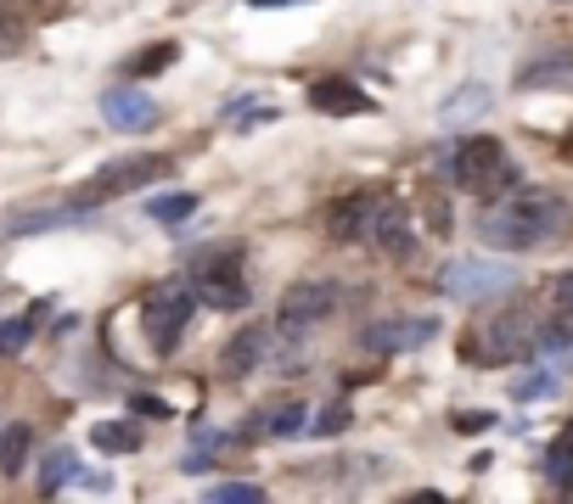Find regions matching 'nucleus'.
Segmentation results:
<instances>
[{
	"label": "nucleus",
	"instance_id": "obj_22",
	"mask_svg": "<svg viewBox=\"0 0 573 504\" xmlns=\"http://www.w3.org/2000/svg\"><path fill=\"white\" fill-rule=\"evenodd\" d=\"M29 437H34V426H23V421H12V426H0V471H23V454H29Z\"/></svg>",
	"mask_w": 573,
	"mask_h": 504
},
{
	"label": "nucleus",
	"instance_id": "obj_17",
	"mask_svg": "<svg viewBox=\"0 0 573 504\" xmlns=\"http://www.w3.org/2000/svg\"><path fill=\"white\" fill-rule=\"evenodd\" d=\"M90 443L102 454H135L141 448V426L135 421H102V426H90Z\"/></svg>",
	"mask_w": 573,
	"mask_h": 504
},
{
	"label": "nucleus",
	"instance_id": "obj_31",
	"mask_svg": "<svg viewBox=\"0 0 573 504\" xmlns=\"http://www.w3.org/2000/svg\"><path fill=\"white\" fill-rule=\"evenodd\" d=\"M551 297H557L562 320H573V275H557V280H551Z\"/></svg>",
	"mask_w": 573,
	"mask_h": 504
},
{
	"label": "nucleus",
	"instance_id": "obj_23",
	"mask_svg": "<svg viewBox=\"0 0 573 504\" xmlns=\"http://www.w3.org/2000/svg\"><path fill=\"white\" fill-rule=\"evenodd\" d=\"M304 426H310V410H304V403H281V410L265 415V432H270V437H299Z\"/></svg>",
	"mask_w": 573,
	"mask_h": 504
},
{
	"label": "nucleus",
	"instance_id": "obj_10",
	"mask_svg": "<svg viewBox=\"0 0 573 504\" xmlns=\"http://www.w3.org/2000/svg\"><path fill=\"white\" fill-rule=\"evenodd\" d=\"M366 241H377V252H389V259H411L416 236H411V214H405V202H400V196H377Z\"/></svg>",
	"mask_w": 573,
	"mask_h": 504
},
{
	"label": "nucleus",
	"instance_id": "obj_14",
	"mask_svg": "<svg viewBox=\"0 0 573 504\" xmlns=\"http://www.w3.org/2000/svg\"><path fill=\"white\" fill-rule=\"evenodd\" d=\"M517 90H573V50H546V57L523 62Z\"/></svg>",
	"mask_w": 573,
	"mask_h": 504
},
{
	"label": "nucleus",
	"instance_id": "obj_5",
	"mask_svg": "<svg viewBox=\"0 0 573 504\" xmlns=\"http://www.w3.org/2000/svg\"><path fill=\"white\" fill-rule=\"evenodd\" d=\"M169 174V158H158V151H147V158H119V163H102L79 191H74V208H102V202L113 196H130V191H147Z\"/></svg>",
	"mask_w": 573,
	"mask_h": 504
},
{
	"label": "nucleus",
	"instance_id": "obj_21",
	"mask_svg": "<svg viewBox=\"0 0 573 504\" xmlns=\"http://www.w3.org/2000/svg\"><path fill=\"white\" fill-rule=\"evenodd\" d=\"M175 57H180V45H175V39H158V45H147V50H135V57L124 62V73L147 79V73H164V68H169Z\"/></svg>",
	"mask_w": 573,
	"mask_h": 504
},
{
	"label": "nucleus",
	"instance_id": "obj_6",
	"mask_svg": "<svg viewBox=\"0 0 573 504\" xmlns=\"http://www.w3.org/2000/svg\"><path fill=\"white\" fill-rule=\"evenodd\" d=\"M523 275H517V264H501V259H456V264H445L439 270V291L450 297V302H478V297H501V291H512Z\"/></svg>",
	"mask_w": 573,
	"mask_h": 504
},
{
	"label": "nucleus",
	"instance_id": "obj_3",
	"mask_svg": "<svg viewBox=\"0 0 573 504\" xmlns=\"http://www.w3.org/2000/svg\"><path fill=\"white\" fill-rule=\"evenodd\" d=\"M535 314L523 309V302H506V309H490L484 320H478L472 331H467V359L472 365H517L523 353L535 347Z\"/></svg>",
	"mask_w": 573,
	"mask_h": 504
},
{
	"label": "nucleus",
	"instance_id": "obj_33",
	"mask_svg": "<svg viewBox=\"0 0 573 504\" xmlns=\"http://www.w3.org/2000/svg\"><path fill=\"white\" fill-rule=\"evenodd\" d=\"M248 7H299V0H248Z\"/></svg>",
	"mask_w": 573,
	"mask_h": 504
},
{
	"label": "nucleus",
	"instance_id": "obj_1",
	"mask_svg": "<svg viewBox=\"0 0 573 504\" xmlns=\"http://www.w3.org/2000/svg\"><path fill=\"white\" fill-rule=\"evenodd\" d=\"M439 169H445V180H456L467 196H478V202H501V196H512L517 185H523V169H517V158L495 140V135H478V140H461V146H450L445 158H439Z\"/></svg>",
	"mask_w": 573,
	"mask_h": 504
},
{
	"label": "nucleus",
	"instance_id": "obj_29",
	"mask_svg": "<svg viewBox=\"0 0 573 504\" xmlns=\"http://www.w3.org/2000/svg\"><path fill=\"white\" fill-rule=\"evenodd\" d=\"M344 426H349V403H332V410H321V421H315L310 432L332 437V432H344Z\"/></svg>",
	"mask_w": 573,
	"mask_h": 504
},
{
	"label": "nucleus",
	"instance_id": "obj_34",
	"mask_svg": "<svg viewBox=\"0 0 573 504\" xmlns=\"http://www.w3.org/2000/svg\"><path fill=\"white\" fill-rule=\"evenodd\" d=\"M568 163H573V140H568Z\"/></svg>",
	"mask_w": 573,
	"mask_h": 504
},
{
	"label": "nucleus",
	"instance_id": "obj_16",
	"mask_svg": "<svg viewBox=\"0 0 573 504\" xmlns=\"http://www.w3.org/2000/svg\"><path fill=\"white\" fill-rule=\"evenodd\" d=\"M371 208H377V196H344V202H332V214H326L332 241H366Z\"/></svg>",
	"mask_w": 573,
	"mask_h": 504
},
{
	"label": "nucleus",
	"instance_id": "obj_30",
	"mask_svg": "<svg viewBox=\"0 0 573 504\" xmlns=\"http://www.w3.org/2000/svg\"><path fill=\"white\" fill-rule=\"evenodd\" d=\"M490 426H501L490 410H461V415H456V432H490Z\"/></svg>",
	"mask_w": 573,
	"mask_h": 504
},
{
	"label": "nucleus",
	"instance_id": "obj_26",
	"mask_svg": "<svg viewBox=\"0 0 573 504\" xmlns=\"http://www.w3.org/2000/svg\"><path fill=\"white\" fill-rule=\"evenodd\" d=\"M34 320H40V309L23 314V320H0V353H23L29 336H34Z\"/></svg>",
	"mask_w": 573,
	"mask_h": 504
},
{
	"label": "nucleus",
	"instance_id": "obj_9",
	"mask_svg": "<svg viewBox=\"0 0 573 504\" xmlns=\"http://www.w3.org/2000/svg\"><path fill=\"white\" fill-rule=\"evenodd\" d=\"M102 118H108V129H119V135H147V129H158V118H164V107L147 95V90H135V84H113L108 95H102Z\"/></svg>",
	"mask_w": 573,
	"mask_h": 504
},
{
	"label": "nucleus",
	"instance_id": "obj_19",
	"mask_svg": "<svg viewBox=\"0 0 573 504\" xmlns=\"http://www.w3.org/2000/svg\"><path fill=\"white\" fill-rule=\"evenodd\" d=\"M74 477H79L74 448H52V454H45V471H40V493H63Z\"/></svg>",
	"mask_w": 573,
	"mask_h": 504
},
{
	"label": "nucleus",
	"instance_id": "obj_25",
	"mask_svg": "<svg viewBox=\"0 0 573 504\" xmlns=\"http://www.w3.org/2000/svg\"><path fill=\"white\" fill-rule=\"evenodd\" d=\"M535 347L551 353L557 365H573V325H546V331H535Z\"/></svg>",
	"mask_w": 573,
	"mask_h": 504
},
{
	"label": "nucleus",
	"instance_id": "obj_20",
	"mask_svg": "<svg viewBox=\"0 0 573 504\" xmlns=\"http://www.w3.org/2000/svg\"><path fill=\"white\" fill-rule=\"evenodd\" d=\"M546 477H551L557 488H573V421H568L562 437L546 448Z\"/></svg>",
	"mask_w": 573,
	"mask_h": 504
},
{
	"label": "nucleus",
	"instance_id": "obj_24",
	"mask_svg": "<svg viewBox=\"0 0 573 504\" xmlns=\"http://www.w3.org/2000/svg\"><path fill=\"white\" fill-rule=\"evenodd\" d=\"M557 370H529V376H523V381H512V398L517 403H540V398H557Z\"/></svg>",
	"mask_w": 573,
	"mask_h": 504
},
{
	"label": "nucleus",
	"instance_id": "obj_7",
	"mask_svg": "<svg viewBox=\"0 0 573 504\" xmlns=\"http://www.w3.org/2000/svg\"><path fill=\"white\" fill-rule=\"evenodd\" d=\"M191 309H198V291H186L180 280H169V286H153V291H147V302H141V325H147V336H153V347H158V353H169V347L186 336Z\"/></svg>",
	"mask_w": 573,
	"mask_h": 504
},
{
	"label": "nucleus",
	"instance_id": "obj_15",
	"mask_svg": "<svg viewBox=\"0 0 573 504\" xmlns=\"http://www.w3.org/2000/svg\"><path fill=\"white\" fill-rule=\"evenodd\" d=\"M490 84H461V90H450L445 101H439V129H467L472 118H484L490 113Z\"/></svg>",
	"mask_w": 573,
	"mask_h": 504
},
{
	"label": "nucleus",
	"instance_id": "obj_12",
	"mask_svg": "<svg viewBox=\"0 0 573 504\" xmlns=\"http://www.w3.org/2000/svg\"><path fill=\"white\" fill-rule=\"evenodd\" d=\"M310 107L326 113V118H355V113H371V95L349 73H326V79L310 84Z\"/></svg>",
	"mask_w": 573,
	"mask_h": 504
},
{
	"label": "nucleus",
	"instance_id": "obj_2",
	"mask_svg": "<svg viewBox=\"0 0 573 504\" xmlns=\"http://www.w3.org/2000/svg\"><path fill=\"white\" fill-rule=\"evenodd\" d=\"M568 208H562V196L551 191H517L512 202H495V208L478 219V236H484L490 247H535L546 241L551 230H562Z\"/></svg>",
	"mask_w": 573,
	"mask_h": 504
},
{
	"label": "nucleus",
	"instance_id": "obj_27",
	"mask_svg": "<svg viewBox=\"0 0 573 504\" xmlns=\"http://www.w3.org/2000/svg\"><path fill=\"white\" fill-rule=\"evenodd\" d=\"M231 129H254V124H276L281 113L276 107H259V101H231Z\"/></svg>",
	"mask_w": 573,
	"mask_h": 504
},
{
	"label": "nucleus",
	"instance_id": "obj_32",
	"mask_svg": "<svg viewBox=\"0 0 573 504\" xmlns=\"http://www.w3.org/2000/svg\"><path fill=\"white\" fill-rule=\"evenodd\" d=\"M135 410H141V415H169V403H164V398H135Z\"/></svg>",
	"mask_w": 573,
	"mask_h": 504
},
{
	"label": "nucleus",
	"instance_id": "obj_28",
	"mask_svg": "<svg viewBox=\"0 0 573 504\" xmlns=\"http://www.w3.org/2000/svg\"><path fill=\"white\" fill-rule=\"evenodd\" d=\"M209 499H214V504H259L265 488H254V482H214Z\"/></svg>",
	"mask_w": 573,
	"mask_h": 504
},
{
	"label": "nucleus",
	"instance_id": "obj_18",
	"mask_svg": "<svg viewBox=\"0 0 573 504\" xmlns=\"http://www.w3.org/2000/svg\"><path fill=\"white\" fill-rule=\"evenodd\" d=\"M147 214H153L158 225H186L191 214H198V191H158V196L147 202Z\"/></svg>",
	"mask_w": 573,
	"mask_h": 504
},
{
	"label": "nucleus",
	"instance_id": "obj_4",
	"mask_svg": "<svg viewBox=\"0 0 573 504\" xmlns=\"http://www.w3.org/2000/svg\"><path fill=\"white\" fill-rule=\"evenodd\" d=\"M191 270H198V302H209V309H248L254 302L248 275H243V247L236 241L203 247L198 259H191Z\"/></svg>",
	"mask_w": 573,
	"mask_h": 504
},
{
	"label": "nucleus",
	"instance_id": "obj_8",
	"mask_svg": "<svg viewBox=\"0 0 573 504\" xmlns=\"http://www.w3.org/2000/svg\"><path fill=\"white\" fill-rule=\"evenodd\" d=\"M344 302V286L338 280H310V286H293L281 297V314H276V325H281V336H299V331H310L315 320H326L332 309Z\"/></svg>",
	"mask_w": 573,
	"mask_h": 504
},
{
	"label": "nucleus",
	"instance_id": "obj_11",
	"mask_svg": "<svg viewBox=\"0 0 573 504\" xmlns=\"http://www.w3.org/2000/svg\"><path fill=\"white\" fill-rule=\"evenodd\" d=\"M427 336H439V320L434 314H405V320H377L366 331V347L371 353H411L422 347Z\"/></svg>",
	"mask_w": 573,
	"mask_h": 504
},
{
	"label": "nucleus",
	"instance_id": "obj_13",
	"mask_svg": "<svg viewBox=\"0 0 573 504\" xmlns=\"http://www.w3.org/2000/svg\"><path fill=\"white\" fill-rule=\"evenodd\" d=\"M270 342H276V336H270V325H248V331H236V336L225 342V359H220V365H225V376H254V370L270 359Z\"/></svg>",
	"mask_w": 573,
	"mask_h": 504
}]
</instances>
